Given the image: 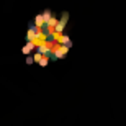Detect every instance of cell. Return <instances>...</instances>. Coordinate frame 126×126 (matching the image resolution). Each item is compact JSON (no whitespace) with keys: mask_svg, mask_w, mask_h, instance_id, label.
I'll use <instances>...</instances> for the list:
<instances>
[{"mask_svg":"<svg viewBox=\"0 0 126 126\" xmlns=\"http://www.w3.org/2000/svg\"><path fill=\"white\" fill-rule=\"evenodd\" d=\"M34 26H38V28H43V26H44V18H43V15H38L36 18H34Z\"/></svg>","mask_w":126,"mask_h":126,"instance_id":"1","label":"cell"},{"mask_svg":"<svg viewBox=\"0 0 126 126\" xmlns=\"http://www.w3.org/2000/svg\"><path fill=\"white\" fill-rule=\"evenodd\" d=\"M34 47H36V44H34L33 41H28V44L23 47V54H28V52H30V51H33Z\"/></svg>","mask_w":126,"mask_h":126,"instance_id":"2","label":"cell"},{"mask_svg":"<svg viewBox=\"0 0 126 126\" xmlns=\"http://www.w3.org/2000/svg\"><path fill=\"white\" fill-rule=\"evenodd\" d=\"M41 59H43V54H41V52H36V54H34V57H33V61L38 62V64H39V61H41Z\"/></svg>","mask_w":126,"mask_h":126,"instance_id":"3","label":"cell"},{"mask_svg":"<svg viewBox=\"0 0 126 126\" xmlns=\"http://www.w3.org/2000/svg\"><path fill=\"white\" fill-rule=\"evenodd\" d=\"M47 64V56H43V59L39 61V65H46Z\"/></svg>","mask_w":126,"mask_h":126,"instance_id":"4","label":"cell"}]
</instances>
